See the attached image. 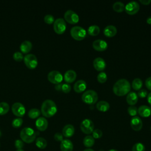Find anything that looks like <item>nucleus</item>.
<instances>
[{
	"instance_id": "obj_8",
	"label": "nucleus",
	"mask_w": 151,
	"mask_h": 151,
	"mask_svg": "<svg viewBox=\"0 0 151 151\" xmlns=\"http://www.w3.org/2000/svg\"><path fill=\"white\" fill-rule=\"evenodd\" d=\"M94 123L89 119H84L80 124V129L85 134H89L94 130Z\"/></svg>"
},
{
	"instance_id": "obj_12",
	"label": "nucleus",
	"mask_w": 151,
	"mask_h": 151,
	"mask_svg": "<svg viewBox=\"0 0 151 151\" xmlns=\"http://www.w3.org/2000/svg\"><path fill=\"white\" fill-rule=\"evenodd\" d=\"M140 9L139 4L136 1H130L128 2L124 8V10L129 15H134L138 12Z\"/></svg>"
},
{
	"instance_id": "obj_18",
	"label": "nucleus",
	"mask_w": 151,
	"mask_h": 151,
	"mask_svg": "<svg viewBox=\"0 0 151 151\" xmlns=\"http://www.w3.org/2000/svg\"><path fill=\"white\" fill-rule=\"evenodd\" d=\"M87 88V83L83 80H77L74 85V90L76 93H82Z\"/></svg>"
},
{
	"instance_id": "obj_14",
	"label": "nucleus",
	"mask_w": 151,
	"mask_h": 151,
	"mask_svg": "<svg viewBox=\"0 0 151 151\" xmlns=\"http://www.w3.org/2000/svg\"><path fill=\"white\" fill-rule=\"evenodd\" d=\"M130 126L134 131H139L142 129L143 123L140 118L137 116L133 117L130 120Z\"/></svg>"
},
{
	"instance_id": "obj_15",
	"label": "nucleus",
	"mask_w": 151,
	"mask_h": 151,
	"mask_svg": "<svg viewBox=\"0 0 151 151\" xmlns=\"http://www.w3.org/2000/svg\"><path fill=\"white\" fill-rule=\"evenodd\" d=\"M93 66L97 71L101 72L106 68V63L101 57H97L93 61Z\"/></svg>"
},
{
	"instance_id": "obj_26",
	"label": "nucleus",
	"mask_w": 151,
	"mask_h": 151,
	"mask_svg": "<svg viewBox=\"0 0 151 151\" xmlns=\"http://www.w3.org/2000/svg\"><path fill=\"white\" fill-rule=\"evenodd\" d=\"M100 32V27L96 25H90L87 29V32L89 35L91 36H96Z\"/></svg>"
},
{
	"instance_id": "obj_46",
	"label": "nucleus",
	"mask_w": 151,
	"mask_h": 151,
	"mask_svg": "<svg viewBox=\"0 0 151 151\" xmlns=\"http://www.w3.org/2000/svg\"><path fill=\"white\" fill-rule=\"evenodd\" d=\"M61 86H62V84H57L55 86V88L56 90L57 91H61Z\"/></svg>"
},
{
	"instance_id": "obj_38",
	"label": "nucleus",
	"mask_w": 151,
	"mask_h": 151,
	"mask_svg": "<svg viewBox=\"0 0 151 151\" xmlns=\"http://www.w3.org/2000/svg\"><path fill=\"white\" fill-rule=\"evenodd\" d=\"M44 19L45 22L47 23V24H51L54 23V22L55 21L54 16L51 14L45 15L44 18Z\"/></svg>"
},
{
	"instance_id": "obj_49",
	"label": "nucleus",
	"mask_w": 151,
	"mask_h": 151,
	"mask_svg": "<svg viewBox=\"0 0 151 151\" xmlns=\"http://www.w3.org/2000/svg\"><path fill=\"white\" fill-rule=\"evenodd\" d=\"M83 151H94V150L91 149H86L85 150H84Z\"/></svg>"
},
{
	"instance_id": "obj_10",
	"label": "nucleus",
	"mask_w": 151,
	"mask_h": 151,
	"mask_svg": "<svg viewBox=\"0 0 151 151\" xmlns=\"http://www.w3.org/2000/svg\"><path fill=\"white\" fill-rule=\"evenodd\" d=\"M64 17L65 20L71 24H76L79 21L78 14L71 9L67 10L64 13Z\"/></svg>"
},
{
	"instance_id": "obj_52",
	"label": "nucleus",
	"mask_w": 151,
	"mask_h": 151,
	"mask_svg": "<svg viewBox=\"0 0 151 151\" xmlns=\"http://www.w3.org/2000/svg\"><path fill=\"white\" fill-rule=\"evenodd\" d=\"M1 132L0 131V137H1Z\"/></svg>"
},
{
	"instance_id": "obj_28",
	"label": "nucleus",
	"mask_w": 151,
	"mask_h": 151,
	"mask_svg": "<svg viewBox=\"0 0 151 151\" xmlns=\"http://www.w3.org/2000/svg\"><path fill=\"white\" fill-rule=\"evenodd\" d=\"M35 145L37 147L41 149H45L47 146V140L43 138V137H38L36 139L35 141Z\"/></svg>"
},
{
	"instance_id": "obj_21",
	"label": "nucleus",
	"mask_w": 151,
	"mask_h": 151,
	"mask_svg": "<svg viewBox=\"0 0 151 151\" xmlns=\"http://www.w3.org/2000/svg\"><path fill=\"white\" fill-rule=\"evenodd\" d=\"M74 127L70 124H66L62 130V134L65 137H70L73 136L74 133Z\"/></svg>"
},
{
	"instance_id": "obj_33",
	"label": "nucleus",
	"mask_w": 151,
	"mask_h": 151,
	"mask_svg": "<svg viewBox=\"0 0 151 151\" xmlns=\"http://www.w3.org/2000/svg\"><path fill=\"white\" fill-rule=\"evenodd\" d=\"M107 74L104 71L100 72L97 76V80L100 83H105L107 81Z\"/></svg>"
},
{
	"instance_id": "obj_6",
	"label": "nucleus",
	"mask_w": 151,
	"mask_h": 151,
	"mask_svg": "<svg viewBox=\"0 0 151 151\" xmlns=\"http://www.w3.org/2000/svg\"><path fill=\"white\" fill-rule=\"evenodd\" d=\"M67 25L65 20L62 18L56 19L53 23V28L54 31L57 34H63L66 29Z\"/></svg>"
},
{
	"instance_id": "obj_37",
	"label": "nucleus",
	"mask_w": 151,
	"mask_h": 151,
	"mask_svg": "<svg viewBox=\"0 0 151 151\" xmlns=\"http://www.w3.org/2000/svg\"><path fill=\"white\" fill-rule=\"evenodd\" d=\"M13 58L17 62H20L24 59L23 54L21 52L16 51L13 54Z\"/></svg>"
},
{
	"instance_id": "obj_39",
	"label": "nucleus",
	"mask_w": 151,
	"mask_h": 151,
	"mask_svg": "<svg viewBox=\"0 0 151 151\" xmlns=\"http://www.w3.org/2000/svg\"><path fill=\"white\" fill-rule=\"evenodd\" d=\"M92 134H93L92 136L94 139H99L102 136L103 132L101 130L99 129H96L93 131Z\"/></svg>"
},
{
	"instance_id": "obj_17",
	"label": "nucleus",
	"mask_w": 151,
	"mask_h": 151,
	"mask_svg": "<svg viewBox=\"0 0 151 151\" xmlns=\"http://www.w3.org/2000/svg\"><path fill=\"white\" fill-rule=\"evenodd\" d=\"M77 77V74L73 70H68L66 71L64 75V79L66 83H73Z\"/></svg>"
},
{
	"instance_id": "obj_23",
	"label": "nucleus",
	"mask_w": 151,
	"mask_h": 151,
	"mask_svg": "<svg viewBox=\"0 0 151 151\" xmlns=\"http://www.w3.org/2000/svg\"><path fill=\"white\" fill-rule=\"evenodd\" d=\"M138 101V96L134 91H130L126 96V101L130 106H134Z\"/></svg>"
},
{
	"instance_id": "obj_13",
	"label": "nucleus",
	"mask_w": 151,
	"mask_h": 151,
	"mask_svg": "<svg viewBox=\"0 0 151 151\" xmlns=\"http://www.w3.org/2000/svg\"><path fill=\"white\" fill-rule=\"evenodd\" d=\"M92 46L93 48L96 51H103L107 48L108 44L106 41L101 39H98L93 41Z\"/></svg>"
},
{
	"instance_id": "obj_41",
	"label": "nucleus",
	"mask_w": 151,
	"mask_h": 151,
	"mask_svg": "<svg viewBox=\"0 0 151 151\" xmlns=\"http://www.w3.org/2000/svg\"><path fill=\"white\" fill-rule=\"evenodd\" d=\"M137 94L138 97H140V98H144V97H146L147 96L148 93H147V91L146 90L143 89V88H141L140 90H139Z\"/></svg>"
},
{
	"instance_id": "obj_5",
	"label": "nucleus",
	"mask_w": 151,
	"mask_h": 151,
	"mask_svg": "<svg viewBox=\"0 0 151 151\" xmlns=\"http://www.w3.org/2000/svg\"><path fill=\"white\" fill-rule=\"evenodd\" d=\"M70 34L74 40L81 41L86 38L87 31L84 28L80 26H74L71 28Z\"/></svg>"
},
{
	"instance_id": "obj_2",
	"label": "nucleus",
	"mask_w": 151,
	"mask_h": 151,
	"mask_svg": "<svg viewBox=\"0 0 151 151\" xmlns=\"http://www.w3.org/2000/svg\"><path fill=\"white\" fill-rule=\"evenodd\" d=\"M57 111V107L55 102L51 100L47 99L43 101L41 106V112L45 117L53 116Z\"/></svg>"
},
{
	"instance_id": "obj_48",
	"label": "nucleus",
	"mask_w": 151,
	"mask_h": 151,
	"mask_svg": "<svg viewBox=\"0 0 151 151\" xmlns=\"http://www.w3.org/2000/svg\"><path fill=\"white\" fill-rule=\"evenodd\" d=\"M146 22L148 24H151V16H149L147 18Z\"/></svg>"
},
{
	"instance_id": "obj_11",
	"label": "nucleus",
	"mask_w": 151,
	"mask_h": 151,
	"mask_svg": "<svg viewBox=\"0 0 151 151\" xmlns=\"http://www.w3.org/2000/svg\"><path fill=\"white\" fill-rule=\"evenodd\" d=\"M11 109L13 114L18 117H22L25 113L24 106L19 102L14 103L12 106Z\"/></svg>"
},
{
	"instance_id": "obj_53",
	"label": "nucleus",
	"mask_w": 151,
	"mask_h": 151,
	"mask_svg": "<svg viewBox=\"0 0 151 151\" xmlns=\"http://www.w3.org/2000/svg\"><path fill=\"white\" fill-rule=\"evenodd\" d=\"M150 130H151V126H150Z\"/></svg>"
},
{
	"instance_id": "obj_36",
	"label": "nucleus",
	"mask_w": 151,
	"mask_h": 151,
	"mask_svg": "<svg viewBox=\"0 0 151 151\" xmlns=\"http://www.w3.org/2000/svg\"><path fill=\"white\" fill-rule=\"evenodd\" d=\"M127 112L131 116H136L137 114V108L134 106H130L127 109Z\"/></svg>"
},
{
	"instance_id": "obj_9",
	"label": "nucleus",
	"mask_w": 151,
	"mask_h": 151,
	"mask_svg": "<svg viewBox=\"0 0 151 151\" xmlns=\"http://www.w3.org/2000/svg\"><path fill=\"white\" fill-rule=\"evenodd\" d=\"M47 78L51 83L57 84L61 83L63 80V76L60 71L52 70L48 74Z\"/></svg>"
},
{
	"instance_id": "obj_20",
	"label": "nucleus",
	"mask_w": 151,
	"mask_h": 151,
	"mask_svg": "<svg viewBox=\"0 0 151 151\" xmlns=\"http://www.w3.org/2000/svg\"><path fill=\"white\" fill-rule=\"evenodd\" d=\"M60 149L61 151H73V144L69 139H63L61 142Z\"/></svg>"
},
{
	"instance_id": "obj_24",
	"label": "nucleus",
	"mask_w": 151,
	"mask_h": 151,
	"mask_svg": "<svg viewBox=\"0 0 151 151\" xmlns=\"http://www.w3.org/2000/svg\"><path fill=\"white\" fill-rule=\"evenodd\" d=\"M32 43L28 40L24 41L20 45V50L22 53L27 54L32 49Z\"/></svg>"
},
{
	"instance_id": "obj_19",
	"label": "nucleus",
	"mask_w": 151,
	"mask_h": 151,
	"mask_svg": "<svg viewBox=\"0 0 151 151\" xmlns=\"http://www.w3.org/2000/svg\"><path fill=\"white\" fill-rule=\"evenodd\" d=\"M137 113L142 117H147L151 114V109L146 105H142L137 109Z\"/></svg>"
},
{
	"instance_id": "obj_7",
	"label": "nucleus",
	"mask_w": 151,
	"mask_h": 151,
	"mask_svg": "<svg viewBox=\"0 0 151 151\" xmlns=\"http://www.w3.org/2000/svg\"><path fill=\"white\" fill-rule=\"evenodd\" d=\"M24 62L29 69H34L38 65V59L33 54H28L24 57Z\"/></svg>"
},
{
	"instance_id": "obj_44",
	"label": "nucleus",
	"mask_w": 151,
	"mask_h": 151,
	"mask_svg": "<svg viewBox=\"0 0 151 151\" xmlns=\"http://www.w3.org/2000/svg\"><path fill=\"white\" fill-rule=\"evenodd\" d=\"M145 85L149 90H151V77L146 78V80H145Z\"/></svg>"
},
{
	"instance_id": "obj_35",
	"label": "nucleus",
	"mask_w": 151,
	"mask_h": 151,
	"mask_svg": "<svg viewBox=\"0 0 151 151\" xmlns=\"http://www.w3.org/2000/svg\"><path fill=\"white\" fill-rule=\"evenodd\" d=\"M145 147L144 145L142 143H135L132 147V151H145Z\"/></svg>"
},
{
	"instance_id": "obj_30",
	"label": "nucleus",
	"mask_w": 151,
	"mask_h": 151,
	"mask_svg": "<svg viewBox=\"0 0 151 151\" xmlns=\"http://www.w3.org/2000/svg\"><path fill=\"white\" fill-rule=\"evenodd\" d=\"M132 87L135 90H139L141 89L143 86V81L139 78H134L132 83Z\"/></svg>"
},
{
	"instance_id": "obj_50",
	"label": "nucleus",
	"mask_w": 151,
	"mask_h": 151,
	"mask_svg": "<svg viewBox=\"0 0 151 151\" xmlns=\"http://www.w3.org/2000/svg\"><path fill=\"white\" fill-rule=\"evenodd\" d=\"M109 151H118V150H115V149H110V150H109Z\"/></svg>"
},
{
	"instance_id": "obj_4",
	"label": "nucleus",
	"mask_w": 151,
	"mask_h": 151,
	"mask_svg": "<svg viewBox=\"0 0 151 151\" xmlns=\"http://www.w3.org/2000/svg\"><path fill=\"white\" fill-rule=\"evenodd\" d=\"M81 99L84 103L87 104H94L98 100V94L93 90H88L83 94Z\"/></svg>"
},
{
	"instance_id": "obj_40",
	"label": "nucleus",
	"mask_w": 151,
	"mask_h": 151,
	"mask_svg": "<svg viewBox=\"0 0 151 151\" xmlns=\"http://www.w3.org/2000/svg\"><path fill=\"white\" fill-rule=\"evenodd\" d=\"M71 86L68 83H64L62 84L61 86V91H63L65 93H68L71 91Z\"/></svg>"
},
{
	"instance_id": "obj_22",
	"label": "nucleus",
	"mask_w": 151,
	"mask_h": 151,
	"mask_svg": "<svg viewBox=\"0 0 151 151\" xmlns=\"http://www.w3.org/2000/svg\"><path fill=\"white\" fill-rule=\"evenodd\" d=\"M103 33L107 37H113L117 34V28L112 25H107L104 28Z\"/></svg>"
},
{
	"instance_id": "obj_51",
	"label": "nucleus",
	"mask_w": 151,
	"mask_h": 151,
	"mask_svg": "<svg viewBox=\"0 0 151 151\" xmlns=\"http://www.w3.org/2000/svg\"><path fill=\"white\" fill-rule=\"evenodd\" d=\"M16 151H24V150L22 149H17Z\"/></svg>"
},
{
	"instance_id": "obj_42",
	"label": "nucleus",
	"mask_w": 151,
	"mask_h": 151,
	"mask_svg": "<svg viewBox=\"0 0 151 151\" xmlns=\"http://www.w3.org/2000/svg\"><path fill=\"white\" fill-rule=\"evenodd\" d=\"M15 146L17 149H22L24 146V143L22 140L17 139L15 142Z\"/></svg>"
},
{
	"instance_id": "obj_32",
	"label": "nucleus",
	"mask_w": 151,
	"mask_h": 151,
	"mask_svg": "<svg viewBox=\"0 0 151 151\" xmlns=\"http://www.w3.org/2000/svg\"><path fill=\"white\" fill-rule=\"evenodd\" d=\"M9 110V106L6 102L0 103V115H4L6 114Z\"/></svg>"
},
{
	"instance_id": "obj_47",
	"label": "nucleus",
	"mask_w": 151,
	"mask_h": 151,
	"mask_svg": "<svg viewBox=\"0 0 151 151\" xmlns=\"http://www.w3.org/2000/svg\"><path fill=\"white\" fill-rule=\"evenodd\" d=\"M147 102L151 105V92L147 94Z\"/></svg>"
},
{
	"instance_id": "obj_29",
	"label": "nucleus",
	"mask_w": 151,
	"mask_h": 151,
	"mask_svg": "<svg viewBox=\"0 0 151 151\" xmlns=\"http://www.w3.org/2000/svg\"><path fill=\"white\" fill-rule=\"evenodd\" d=\"M124 8H125L124 4L120 1H117L114 2L113 5V10L117 12H123L124 10Z\"/></svg>"
},
{
	"instance_id": "obj_34",
	"label": "nucleus",
	"mask_w": 151,
	"mask_h": 151,
	"mask_svg": "<svg viewBox=\"0 0 151 151\" xmlns=\"http://www.w3.org/2000/svg\"><path fill=\"white\" fill-rule=\"evenodd\" d=\"M23 120L21 117H17L12 122V126L15 128H18L22 124Z\"/></svg>"
},
{
	"instance_id": "obj_3",
	"label": "nucleus",
	"mask_w": 151,
	"mask_h": 151,
	"mask_svg": "<svg viewBox=\"0 0 151 151\" xmlns=\"http://www.w3.org/2000/svg\"><path fill=\"white\" fill-rule=\"evenodd\" d=\"M37 136V133L31 127H24L20 132V137L21 140L27 143L33 142Z\"/></svg>"
},
{
	"instance_id": "obj_25",
	"label": "nucleus",
	"mask_w": 151,
	"mask_h": 151,
	"mask_svg": "<svg viewBox=\"0 0 151 151\" xmlns=\"http://www.w3.org/2000/svg\"><path fill=\"white\" fill-rule=\"evenodd\" d=\"M96 108L98 110H99L100 111L105 112V111H107V110H109L110 104L106 101L101 100L96 104Z\"/></svg>"
},
{
	"instance_id": "obj_27",
	"label": "nucleus",
	"mask_w": 151,
	"mask_h": 151,
	"mask_svg": "<svg viewBox=\"0 0 151 151\" xmlns=\"http://www.w3.org/2000/svg\"><path fill=\"white\" fill-rule=\"evenodd\" d=\"M83 142L86 147H91L94 145L95 140L92 136L87 135L84 138Z\"/></svg>"
},
{
	"instance_id": "obj_16",
	"label": "nucleus",
	"mask_w": 151,
	"mask_h": 151,
	"mask_svg": "<svg viewBox=\"0 0 151 151\" xmlns=\"http://www.w3.org/2000/svg\"><path fill=\"white\" fill-rule=\"evenodd\" d=\"M35 126L38 130L40 131H44L48 127V121L45 118L40 117L37 119L35 122Z\"/></svg>"
},
{
	"instance_id": "obj_31",
	"label": "nucleus",
	"mask_w": 151,
	"mask_h": 151,
	"mask_svg": "<svg viewBox=\"0 0 151 151\" xmlns=\"http://www.w3.org/2000/svg\"><path fill=\"white\" fill-rule=\"evenodd\" d=\"M40 114H41V111L40 110L36 108H33L29 110L28 115L29 118L34 119L37 118L40 115Z\"/></svg>"
},
{
	"instance_id": "obj_1",
	"label": "nucleus",
	"mask_w": 151,
	"mask_h": 151,
	"mask_svg": "<svg viewBox=\"0 0 151 151\" xmlns=\"http://www.w3.org/2000/svg\"><path fill=\"white\" fill-rule=\"evenodd\" d=\"M130 88L129 81L125 78H121L114 84L113 91L116 96H123L130 92Z\"/></svg>"
},
{
	"instance_id": "obj_45",
	"label": "nucleus",
	"mask_w": 151,
	"mask_h": 151,
	"mask_svg": "<svg viewBox=\"0 0 151 151\" xmlns=\"http://www.w3.org/2000/svg\"><path fill=\"white\" fill-rule=\"evenodd\" d=\"M142 4L145 5H147L149 4H150L151 2V0H140L139 1Z\"/></svg>"
},
{
	"instance_id": "obj_43",
	"label": "nucleus",
	"mask_w": 151,
	"mask_h": 151,
	"mask_svg": "<svg viewBox=\"0 0 151 151\" xmlns=\"http://www.w3.org/2000/svg\"><path fill=\"white\" fill-rule=\"evenodd\" d=\"M54 138L55 140H56L57 142H61L63 140V135L62 133L58 132L54 134Z\"/></svg>"
}]
</instances>
